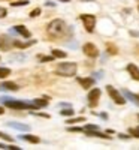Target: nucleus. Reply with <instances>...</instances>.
Instances as JSON below:
<instances>
[{"mask_svg":"<svg viewBox=\"0 0 139 150\" xmlns=\"http://www.w3.org/2000/svg\"><path fill=\"white\" fill-rule=\"evenodd\" d=\"M48 35L53 38V39H58V38H63L67 33V26L63 20H53L51 23L48 24L46 27Z\"/></svg>","mask_w":139,"mask_h":150,"instance_id":"f257e3e1","label":"nucleus"},{"mask_svg":"<svg viewBox=\"0 0 139 150\" xmlns=\"http://www.w3.org/2000/svg\"><path fill=\"white\" fill-rule=\"evenodd\" d=\"M0 101H2L6 107L9 108H14V110H34L36 105L33 102H22V101H17V99H11L8 96H2L0 98Z\"/></svg>","mask_w":139,"mask_h":150,"instance_id":"f03ea898","label":"nucleus"},{"mask_svg":"<svg viewBox=\"0 0 139 150\" xmlns=\"http://www.w3.org/2000/svg\"><path fill=\"white\" fill-rule=\"evenodd\" d=\"M77 63H73V62H66V63H60L57 66V74L61 75V77H73L75 74H77Z\"/></svg>","mask_w":139,"mask_h":150,"instance_id":"7ed1b4c3","label":"nucleus"},{"mask_svg":"<svg viewBox=\"0 0 139 150\" xmlns=\"http://www.w3.org/2000/svg\"><path fill=\"white\" fill-rule=\"evenodd\" d=\"M106 92H108V95L111 96V99L115 104H118V105H123V104H126V99L121 96V93L115 89V87H112V86H106Z\"/></svg>","mask_w":139,"mask_h":150,"instance_id":"20e7f679","label":"nucleus"},{"mask_svg":"<svg viewBox=\"0 0 139 150\" xmlns=\"http://www.w3.org/2000/svg\"><path fill=\"white\" fill-rule=\"evenodd\" d=\"M12 47H15V41L11 36H8V35L0 36V50L2 51H9Z\"/></svg>","mask_w":139,"mask_h":150,"instance_id":"39448f33","label":"nucleus"},{"mask_svg":"<svg viewBox=\"0 0 139 150\" xmlns=\"http://www.w3.org/2000/svg\"><path fill=\"white\" fill-rule=\"evenodd\" d=\"M81 20L84 23V27L87 29V32H93L94 30V26H96V17L94 15L84 14V15H81Z\"/></svg>","mask_w":139,"mask_h":150,"instance_id":"423d86ee","label":"nucleus"},{"mask_svg":"<svg viewBox=\"0 0 139 150\" xmlns=\"http://www.w3.org/2000/svg\"><path fill=\"white\" fill-rule=\"evenodd\" d=\"M99 98H100V89H93L90 90V93H88L87 99H88V105H90L91 108L96 107L99 104Z\"/></svg>","mask_w":139,"mask_h":150,"instance_id":"0eeeda50","label":"nucleus"},{"mask_svg":"<svg viewBox=\"0 0 139 150\" xmlns=\"http://www.w3.org/2000/svg\"><path fill=\"white\" fill-rule=\"evenodd\" d=\"M82 51H84V54L88 56V57H97V56H99V50H97L96 45H93V44H85V45L82 47Z\"/></svg>","mask_w":139,"mask_h":150,"instance_id":"6e6552de","label":"nucleus"},{"mask_svg":"<svg viewBox=\"0 0 139 150\" xmlns=\"http://www.w3.org/2000/svg\"><path fill=\"white\" fill-rule=\"evenodd\" d=\"M6 126L14 128V129H18V131H22V132H29V131H30L29 125H22V123H17V122H8Z\"/></svg>","mask_w":139,"mask_h":150,"instance_id":"1a4fd4ad","label":"nucleus"},{"mask_svg":"<svg viewBox=\"0 0 139 150\" xmlns=\"http://www.w3.org/2000/svg\"><path fill=\"white\" fill-rule=\"evenodd\" d=\"M127 71H129V74L132 75L133 80H138V81H139V68H138L136 65H133V63L127 65Z\"/></svg>","mask_w":139,"mask_h":150,"instance_id":"9d476101","label":"nucleus"},{"mask_svg":"<svg viewBox=\"0 0 139 150\" xmlns=\"http://www.w3.org/2000/svg\"><path fill=\"white\" fill-rule=\"evenodd\" d=\"M0 89H3V90H11V92H17L20 87H18L15 83H12V81H6V83H3L2 86H0Z\"/></svg>","mask_w":139,"mask_h":150,"instance_id":"9b49d317","label":"nucleus"},{"mask_svg":"<svg viewBox=\"0 0 139 150\" xmlns=\"http://www.w3.org/2000/svg\"><path fill=\"white\" fill-rule=\"evenodd\" d=\"M78 83L84 89H90V87L94 86V78H78Z\"/></svg>","mask_w":139,"mask_h":150,"instance_id":"f8f14e48","label":"nucleus"},{"mask_svg":"<svg viewBox=\"0 0 139 150\" xmlns=\"http://www.w3.org/2000/svg\"><path fill=\"white\" fill-rule=\"evenodd\" d=\"M20 140H24V141H29V143H33V144H37L41 140L37 138L36 135H29V134H22L20 135Z\"/></svg>","mask_w":139,"mask_h":150,"instance_id":"ddd939ff","label":"nucleus"},{"mask_svg":"<svg viewBox=\"0 0 139 150\" xmlns=\"http://www.w3.org/2000/svg\"><path fill=\"white\" fill-rule=\"evenodd\" d=\"M123 95L127 98V99H130V101L133 102V104H136V105H139V95H133V93H130L129 90H123Z\"/></svg>","mask_w":139,"mask_h":150,"instance_id":"4468645a","label":"nucleus"},{"mask_svg":"<svg viewBox=\"0 0 139 150\" xmlns=\"http://www.w3.org/2000/svg\"><path fill=\"white\" fill-rule=\"evenodd\" d=\"M14 29L17 30L18 35H21V36H24V38H30V36H32V33H30L26 27H24V26H15Z\"/></svg>","mask_w":139,"mask_h":150,"instance_id":"2eb2a0df","label":"nucleus"},{"mask_svg":"<svg viewBox=\"0 0 139 150\" xmlns=\"http://www.w3.org/2000/svg\"><path fill=\"white\" fill-rule=\"evenodd\" d=\"M48 101H49L48 98H44V99H33L32 102L36 105V108H44V107L48 105Z\"/></svg>","mask_w":139,"mask_h":150,"instance_id":"dca6fc26","label":"nucleus"},{"mask_svg":"<svg viewBox=\"0 0 139 150\" xmlns=\"http://www.w3.org/2000/svg\"><path fill=\"white\" fill-rule=\"evenodd\" d=\"M88 137H100V138H109V135H105L100 131H84Z\"/></svg>","mask_w":139,"mask_h":150,"instance_id":"f3484780","label":"nucleus"},{"mask_svg":"<svg viewBox=\"0 0 139 150\" xmlns=\"http://www.w3.org/2000/svg\"><path fill=\"white\" fill-rule=\"evenodd\" d=\"M34 44V41H30V42H18V41H15V47L17 48H27V47H30V45H33Z\"/></svg>","mask_w":139,"mask_h":150,"instance_id":"a211bd4d","label":"nucleus"},{"mask_svg":"<svg viewBox=\"0 0 139 150\" xmlns=\"http://www.w3.org/2000/svg\"><path fill=\"white\" fill-rule=\"evenodd\" d=\"M53 56L54 57H60V59H65L67 54L65 51H60V50H53Z\"/></svg>","mask_w":139,"mask_h":150,"instance_id":"6ab92c4d","label":"nucleus"},{"mask_svg":"<svg viewBox=\"0 0 139 150\" xmlns=\"http://www.w3.org/2000/svg\"><path fill=\"white\" fill-rule=\"evenodd\" d=\"M73 112H75V111H73L72 108H66V110H61V111H60V114H61V116L72 117V116H73Z\"/></svg>","mask_w":139,"mask_h":150,"instance_id":"aec40b11","label":"nucleus"},{"mask_svg":"<svg viewBox=\"0 0 139 150\" xmlns=\"http://www.w3.org/2000/svg\"><path fill=\"white\" fill-rule=\"evenodd\" d=\"M8 75H11V69H8V68H0V78H6Z\"/></svg>","mask_w":139,"mask_h":150,"instance_id":"412c9836","label":"nucleus"},{"mask_svg":"<svg viewBox=\"0 0 139 150\" xmlns=\"http://www.w3.org/2000/svg\"><path fill=\"white\" fill-rule=\"evenodd\" d=\"M11 5L12 6H27L29 2H27V0H21V2H12Z\"/></svg>","mask_w":139,"mask_h":150,"instance_id":"4be33fe9","label":"nucleus"},{"mask_svg":"<svg viewBox=\"0 0 139 150\" xmlns=\"http://www.w3.org/2000/svg\"><path fill=\"white\" fill-rule=\"evenodd\" d=\"M85 119L84 117H75V119H69L66 123H79V122H84Z\"/></svg>","mask_w":139,"mask_h":150,"instance_id":"5701e85b","label":"nucleus"},{"mask_svg":"<svg viewBox=\"0 0 139 150\" xmlns=\"http://www.w3.org/2000/svg\"><path fill=\"white\" fill-rule=\"evenodd\" d=\"M37 15H41V8H36V9H33V11L30 12V17H32V18H34V17H37Z\"/></svg>","mask_w":139,"mask_h":150,"instance_id":"b1692460","label":"nucleus"},{"mask_svg":"<svg viewBox=\"0 0 139 150\" xmlns=\"http://www.w3.org/2000/svg\"><path fill=\"white\" fill-rule=\"evenodd\" d=\"M0 138L5 141H12V137H9L8 134H3V132H0Z\"/></svg>","mask_w":139,"mask_h":150,"instance_id":"393cba45","label":"nucleus"},{"mask_svg":"<svg viewBox=\"0 0 139 150\" xmlns=\"http://www.w3.org/2000/svg\"><path fill=\"white\" fill-rule=\"evenodd\" d=\"M130 134L133 137H136V138H139V128H132L130 129Z\"/></svg>","mask_w":139,"mask_h":150,"instance_id":"a878e982","label":"nucleus"},{"mask_svg":"<svg viewBox=\"0 0 139 150\" xmlns=\"http://www.w3.org/2000/svg\"><path fill=\"white\" fill-rule=\"evenodd\" d=\"M106 48H108V51H109L111 54H117V48L114 47V45H106Z\"/></svg>","mask_w":139,"mask_h":150,"instance_id":"bb28decb","label":"nucleus"},{"mask_svg":"<svg viewBox=\"0 0 139 150\" xmlns=\"http://www.w3.org/2000/svg\"><path fill=\"white\" fill-rule=\"evenodd\" d=\"M30 114H33V116H41V117H45V119H49V116H48V114H44V112H34V111H32Z\"/></svg>","mask_w":139,"mask_h":150,"instance_id":"cd10ccee","label":"nucleus"},{"mask_svg":"<svg viewBox=\"0 0 139 150\" xmlns=\"http://www.w3.org/2000/svg\"><path fill=\"white\" fill-rule=\"evenodd\" d=\"M67 131L69 132H84L82 128H67Z\"/></svg>","mask_w":139,"mask_h":150,"instance_id":"c85d7f7f","label":"nucleus"},{"mask_svg":"<svg viewBox=\"0 0 139 150\" xmlns=\"http://www.w3.org/2000/svg\"><path fill=\"white\" fill-rule=\"evenodd\" d=\"M6 17V9L0 6V18H5Z\"/></svg>","mask_w":139,"mask_h":150,"instance_id":"c756f323","label":"nucleus"},{"mask_svg":"<svg viewBox=\"0 0 139 150\" xmlns=\"http://www.w3.org/2000/svg\"><path fill=\"white\" fill-rule=\"evenodd\" d=\"M54 59V56H49V57H42V62H51Z\"/></svg>","mask_w":139,"mask_h":150,"instance_id":"7c9ffc66","label":"nucleus"},{"mask_svg":"<svg viewBox=\"0 0 139 150\" xmlns=\"http://www.w3.org/2000/svg\"><path fill=\"white\" fill-rule=\"evenodd\" d=\"M8 149H9V150H20V147H17V146H14V144H12V146H8Z\"/></svg>","mask_w":139,"mask_h":150,"instance_id":"2f4dec72","label":"nucleus"},{"mask_svg":"<svg viewBox=\"0 0 139 150\" xmlns=\"http://www.w3.org/2000/svg\"><path fill=\"white\" fill-rule=\"evenodd\" d=\"M120 138H124V140H127V138H130L129 135H124V134H120Z\"/></svg>","mask_w":139,"mask_h":150,"instance_id":"473e14b6","label":"nucleus"},{"mask_svg":"<svg viewBox=\"0 0 139 150\" xmlns=\"http://www.w3.org/2000/svg\"><path fill=\"white\" fill-rule=\"evenodd\" d=\"M45 5H46V6H54V3H53V2H46Z\"/></svg>","mask_w":139,"mask_h":150,"instance_id":"72a5a7b5","label":"nucleus"},{"mask_svg":"<svg viewBox=\"0 0 139 150\" xmlns=\"http://www.w3.org/2000/svg\"><path fill=\"white\" fill-rule=\"evenodd\" d=\"M3 112H5V110H3V107H0V116H2V114H3Z\"/></svg>","mask_w":139,"mask_h":150,"instance_id":"f704fd0d","label":"nucleus"},{"mask_svg":"<svg viewBox=\"0 0 139 150\" xmlns=\"http://www.w3.org/2000/svg\"><path fill=\"white\" fill-rule=\"evenodd\" d=\"M0 149H8V146H3L2 143H0Z\"/></svg>","mask_w":139,"mask_h":150,"instance_id":"c9c22d12","label":"nucleus"},{"mask_svg":"<svg viewBox=\"0 0 139 150\" xmlns=\"http://www.w3.org/2000/svg\"><path fill=\"white\" fill-rule=\"evenodd\" d=\"M79 2H93V0H79Z\"/></svg>","mask_w":139,"mask_h":150,"instance_id":"e433bc0d","label":"nucleus"},{"mask_svg":"<svg viewBox=\"0 0 139 150\" xmlns=\"http://www.w3.org/2000/svg\"><path fill=\"white\" fill-rule=\"evenodd\" d=\"M60 2H69V0H60Z\"/></svg>","mask_w":139,"mask_h":150,"instance_id":"4c0bfd02","label":"nucleus"},{"mask_svg":"<svg viewBox=\"0 0 139 150\" xmlns=\"http://www.w3.org/2000/svg\"><path fill=\"white\" fill-rule=\"evenodd\" d=\"M138 119H139V114H138Z\"/></svg>","mask_w":139,"mask_h":150,"instance_id":"58836bf2","label":"nucleus"},{"mask_svg":"<svg viewBox=\"0 0 139 150\" xmlns=\"http://www.w3.org/2000/svg\"><path fill=\"white\" fill-rule=\"evenodd\" d=\"M11 2H12V0H11Z\"/></svg>","mask_w":139,"mask_h":150,"instance_id":"ea45409f","label":"nucleus"},{"mask_svg":"<svg viewBox=\"0 0 139 150\" xmlns=\"http://www.w3.org/2000/svg\"><path fill=\"white\" fill-rule=\"evenodd\" d=\"M138 9H139V8H138Z\"/></svg>","mask_w":139,"mask_h":150,"instance_id":"a19ab883","label":"nucleus"}]
</instances>
